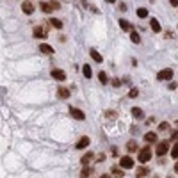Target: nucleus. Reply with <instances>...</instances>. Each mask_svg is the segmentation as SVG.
I'll use <instances>...</instances> for the list:
<instances>
[{
	"instance_id": "1",
	"label": "nucleus",
	"mask_w": 178,
	"mask_h": 178,
	"mask_svg": "<svg viewBox=\"0 0 178 178\" xmlns=\"http://www.w3.org/2000/svg\"><path fill=\"white\" fill-rule=\"evenodd\" d=\"M150 158H151V148L150 146H144L142 150H139V153H137L139 164H146Z\"/></svg>"
},
{
	"instance_id": "2",
	"label": "nucleus",
	"mask_w": 178,
	"mask_h": 178,
	"mask_svg": "<svg viewBox=\"0 0 178 178\" xmlns=\"http://www.w3.org/2000/svg\"><path fill=\"white\" fill-rule=\"evenodd\" d=\"M167 150H169V142H167V141H160V142H157L155 153H157L158 157H164V155L167 153Z\"/></svg>"
},
{
	"instance_id": "3",
	"label": "nucleus",
	"mask_w": 178,
	"mask_h": 178,
	"mask_svg": "<svg viewBox=\"0 0 178 178\" xmlns=\"http://www.w3.org/2000/svg\"><path fill=\"white\" fill-rule=\"evenodd\" d=\"M158 80H171L173 79V70L171 68H166V70H160L157 75Z\"/></svg>"
},
{
	"instance_id": "4",
	"label": "nucleus",
	"mask_w": 178,
	"mask_h": 178,
	"mask_svg": "<svg viewBox=\"0 0 178 178\" xmlns=\"http://www.w3.org/2000/svg\"><path fill=\"white\" fill-rule=\"evenodd\" d=\"M119 166L123 167V169H132L134 167V158L132 157H121V160H119Z\"/></svg>"
},
{
	"instance_id": "5",
	"label": "nucleus",
	"mask_w": 178,
	"mask_h": 178,
	"mask_svg": "<svg viewBox=\"0 0 178 178\" xmlns=\"http://www.w3.org/2000/svg\"><path fill=\"white\" fill-rule=\"evenodd\" d=\"M70 114H71V118L79 119V121H84V119H86V114H84L80 109H77V107H70Z\"/></svg>"
},
{
	"instance_id": "6",
	"label": "nucleus",
	"mask_w": 178,
	"mask_h": 178,
	"mask_svg": "<svg viewBox=\"0 0 178 178\" xmlns=\"http://www.w3.org/2000/svg\"><path fill=\"white\" fill-rule=\"evenodd\" d=\"M89 142H91V139L87 137V136H84V137H80L79 141H77V150H86L87 146H89Z\"/></svg>"
},
{
	"instance_id": "7",
	"label": "nucleus",
	"mask_w": 178,
	"mask_h": 178,
	"mask_svg": "<svg viewBox=\"0 0 178 178\" xmlns=\"http://www.w3.org/2000/svg\"><path fill=\"white\" fill-rule=\"evenodd\" d=\"M93 158H95V153H93V151H87L84 157L80 158V164H82V166H89V164L93 162Z\"/></svg>"
},
{
	"instance_id": "8",
	"label": "nucleus",
	"mask_w": 178,
	"mask_h": 178,
	"mask_svg": "<svg viewBox=\"0 0 178 178\" xmlns=\"http://www.w3.org/2000/svg\"><path fill=\"white\" fill-rule=\"evenodd\" d=\"M50 75H52L55 80H59V82L66 80V73H64L62 70H52V73H50Z\"/></svg>"
},
{
	"instance_id": "9",
	"label": "nucleus",
	"mask_w": 178,
	"mask_h": 178,
	"mask_svg": "<svg viewBox=\"0 0 178 178\" xmlns=\"http://www.w3.org/2000/svg\"><path fill=\"white\" fill-rule=\"evenodd\" d=\"M144 141L148 142V144H151V142H158V137L155 132H146L144 134Z\"/></svg>"
},
{
	"instance_id": "10",
	"label": "nucleus",
	"mask_w": 178,
	"mask_h": 178,
	"mask_svg": "<svg viewBox=\"0 0 178 178\" xmlns=\"http://www.w3.org/2000/svg\"><path fill=\"white\" fill-rule=\"evenodd\" d=\"M21 11H23L25 14H32V13H34V5H32V2H23V4H21Z\"/></svg>"
},
{
	"instance_id": "11",
	"label": "nucleus",
	"mask_w": 178,
	"mask_h": 178,
	"mask_svg": "<svg viewBox=\"0 0 178 178\" xmlns=\"http://www.w3.org/2000/svg\"><path fill=\"white\" fill-rule=\"evenodd\" d=\"M39 52L41 54H45V55H52V54H54V48H52L50 45L43 43V45H39Z\"/></svg>"
},
{
	"instance_id": "12",
	"label": "nucleus",
	"mask_w": 178,
	"mask_h": 178,
	"mask_svg": "<svg viewBox=\"0 0 178 178\" xmlns=\"http://www.w3.org/2000/svg\"><path fill=\"white\" fill-rule=\"evenodd\" d=\"M70 95H71V93H70V89H66V87H59V89H57V96H59L61 100H68Z\"/></svg>"
},
{
	"instance_id": "13",
	"label": "nucleus",
	"mask_w": 178,
	"mask_h": 178,
	"mask_svg": "<svg viewBox=\"0 0 178 178\" xmlns=\"http://www.w3.org/2000/svg\"><path fill=\"white\" fill-rule=\"evenodd\" d=\"M93 175V167H89V166H84V169L80 171V178H89Z\"/></svg>"
},
{
	"instance_id": "14",
	"label": "nucleus",
	"mask_w": 178,
	"mask_h": 178,
	"mask_svg": "<svg viewBox=\"0 0 178 178\" xmlns=\"http://www.w3.org/2000/svg\"><path fill=\"white\" fill-rule=\"evenodd\" d=\"M82 73H84L86 79H91V77H93V70H91V66H89V64H84V66H82Z\"/></svg>"
},
{
	"instance_id": "15",
	"label": "nucleus",
	"mask_w": 178,
	"mask_h": 178,
	"mask_svg": "<svg viewBox=\"0 0 178 178\" xmlns=\"http://www.w3.org/2000/svg\"><path fill=\"white\" fill-rule=\"evenodd\" d=\"M148 173H150V169H148L146 166H141V167L137 169V173H136V176H137V178H144Z\"/></svg>"
},
{
	"instance_id": "16",
	"label": "nucleus",
	"mask_w": 178,
	"mask_h": 178,
	"mask_svg": "<svg viewBox=\"0 0 178 178\" xmlns=\"http://www.w3.org/2000/svg\"><path fill=\"white\" fill-rule=\"evenodd\" d=\"M132 116L137 119H142L144 118V112H142V109H139V107H132Z\"/></svg>"
},
{
	"instance_id": "17",
	"label": "nucleus",
	"mask_w": 178,
	"mask_h": 178,
	"mask_svg": "<svg viewBox=\"0 0 178 178\" xmlns=\"http://www.w3.org/2000/svg\"><path fill=\"white\" fill-rule=\"evenodd\" d=\"M150 27L153 29V32H160V23H158L157 18H151L150 20Z\"/></svg>"
},
{
	"instance_id": "18",
	"label": "nucleus",
	"mask_w": 178,
	"mask_h": 178,
	"mask_svg": "<svg viewBox=\"0 0 178 178\" xmlns=\"http://www.w3.org/2000/svg\"><path fill=\"white\" fill-rule=\"evenodd\" d=\"M89 54H91V57L96 61V62H103V57L100 55V54L96 52V50H95V48H91V52H89Z\"/></svg>"
},
{
	"instance_id": "19",
	"label": "nucleus",
	"mask_w": 178,
	"mask_h": 178,
	"mask_svg": "<svg viewBox=\"0 0 178 178\" xmlns=\"http://www.w3.org/2000/svg\"><path fill=\"white\" fill-rule=\"evenodd\" d=\"M34 38H46V32H45L41 27H36V29H34Z\"/></svg>"
},
{
	"instance_id": "20",
	"label": "nucleus",
	"mask_w": 178,
	"mask_h": 178,
	"mask_svg": "<svg viewBox=\"0 0 178 178\" xmlns=\"http://www.w3.org/2000/svg\"><path fill=\"white\" fill-rule=\"evenodd\" d=\"M41 11H43V13H52L54 9H52L50 2H43V4H41Z\"/></svg>"
},
{
	"instance_id": "21",
	"label": "nucleus",
	"mask_w": 178,
	"mask_h": 178,
	"mask_svg": "<svg viewBox=\"0 0 178 178\" xmlns=\"http://www.w3.org/2000/svg\"><path fill=\"white\" fill-rule=\"evenodd\" d=\"M126 150L128 151H137V142L136 141H128L126 142Z\"/></svg>"
},
{
	"instance_id": "22",
	"label": "nucleus",
	"mask_w": 178,
	"mask_h": 178,
	"mask_svg": "<svg viewBox=\"0 0 178 178\" xmlns=\"http://www.w3.org/2000/svg\"><path fill=\"white\" fill-rule=\"evenodd\" d=\"M98 80L101 82V84H103V86H105V84L109 82V77H107V73H105V71H100V73H98Z\"/></svg>"
},
{
	"instance_id": "23",
	"label": "nucleus",
	"mask_w": 178,
	"mask_h": 178,
	"mask_svg": "<svg viewBox=\"0 0 178 178\" xmlns=\"http://www.w3.org/2000/svg\"><path fill=\"white\" fill-rule=\"evenodd\" d=\"M50 23H52V27H55V29H62V21L57 20V18H50Z\"/></svg>"
},
{
	"instance_id": "24",
	"label": "nucleus",
	"mask_w": 178,
	"mask_h": 178,
	"mask_svg": "<svg viewBox=\"0 0 178 178\" xmlns=\"http://www.w3.org/2000/svg\"><path fill=\"white\" fill-rule=\"evenodd\" d=\"M137 16H139V18H146V16H148V9L139 7V9H137Z\"/></svg>"
},
{
	"instance_id": "25",
	"label": "nucleus",
	"mask_w": 178,
	"mask_h": 178,
	"mask_svg": "<svg viewBox=\"0 0 178 178\" xmlns=\"http://www.w3.org/2000/svg\"><path fill=\"white\" fill-rule=\"evenodd\" d=\"M119 27H121L123 30H130V29H132V27H130V23H128L126 20H119Z\"/></svg>"
},
{
	"instance_id": "26",
	"label": "nucleus",
	"mask_w": 178,
	"mask_h": 178,
	"mask_svg": "<svg viewBox=\"0 0 178 178\" xmlns=\"http://www.w3.org/2000/svg\"><path fill=\"white\" fill-rule=\"evenodd\" d=\"M130 39H132V43H136V45L141 43V38H139L137 32H130Z\"/></svg>"
},
{
	"instance_id": "27",
	"label": "nucleus",
	"mask_w": 178,
	"mask_h": 178,
	"mask_svg": "<svg viewBox=\"0 0 178 178\" xmlns=\"http://www.w3.org/2000/svg\"><path fill=\"white\" fill-rule=\"evenodd\" d=\"M171 157H173V158H178V142L173 146V148H171Z\"/></svg>"
},
{
	"instance_id": "28",
	"label": "nucleus",
	"mask_w": 178,
	"mask_h": 178,
	"mask_svg": "<svg viewBox=\"0 0 178 178\" xmlns=\"http://www.w3.org/2000/svg\"><path fill=\"white\" fill-rule=\"evenodd\" d=\"M167 128H169V123L167 121H164V123L158 125V130H167Z\"/></svg>"
},
{
	"instance_id": "29",
	"label": "nucleus",
	"mask_w": 178,
	"mask_h": 178,
	"mask_svg": "<svg viewBox=\"0 0 178 178\" xmlns=\"http://www.w3.org/2000/svg\"><path fill=\"white\" fill-rule=\"evenodd\" d=\"M137 95H139V91L136 89V87H134V89H132V91L128 93V96H130V98H137Z\"/></svg>"
},
{
	"instance_id": "30",
	"label": "nucleus",
	"mask_w": 178,
	"mask_h": 178,
	"mask_svg": "<svg viewBox=\"0 0 178 178\" xmlns=\"http://www.w3.org/2000/svg\"><path fill=\"white\" fill-rule=\"evenodd\" d=\"M112 173H114V176H116V178L123 176V171H121V169H112Z\"/></svg>"
},
{
	"instance_id": "31",
	"label": "nucleus",
	"mask_w": 178,
	"mask_h": 178,
	"mask_svg": "<svg viewBox=\"0 0 178 178\" xmlns=\"http://www.w3.org/2000/svg\"><path fill=\"white\" fill-rule=\"evenodd\" d=\"M107 118H109V119H114V118H116V112H114V111H109V112H107Z\"/></svg>"
},
{
	"instance_id": "32",
	"label": "nucleus",
	"mask_w": 178,
	"mask_h": 178,
	"mask_svg": "<svg viewBox=\"0 0 178 178\" xmlns=\"http://www.w3.org/2000/svg\"><path fill=\"white\" fill-rule=\"evenodd\" d=\"M50 5H52V9H59V2H50Z\"/></svg>"
},
{
	"instance_id": "33",
	"label": "nucleus",
	"mask_w": 178,
	"mask_h": 178,
	"mask_svg": "<svg viewBox=\"0 0 178 178\" xmlns=\"http://www.w3.org/2000/svg\"><path fill=\"white\" fill-rule=\"evenodd\" d=\"M169 4H171V5H175V7H178V0H169Z\"/></svg>"
},
{
	"instance_id": "34",
	"label": "nucleus",
	"mask_w": 178,
	"mask_h": 178,
	"mask_svg": "<svg viewBox=\"0 0 178 178\" xmlns=\"http://www.w3.org/2000/svg\"><path fill=\"white\" fill-rule=\"evenodd\" d=\"M169 89H176V82H171L169 84Z\"/></svg>"
},
{
	"instance_id": "35",
	"label": "nucleus",
	"mask_w": 178,
	"mask_h": 178,
	"mask_svg": "<svg viewBox=\"0 0 178 178\" xmlns=\"http://www.w3.org/2000/svg\"><path fill=\"white\" fill-rule=\"evenodd\" d=\"M103 158H105V155L101 153V155H98V160H96V162H103Z\"/></svg>"
},
{
	"instance_id": "36",
	"label": "nucleus",
	"mask_w": 178,
	"mask_h": 178,
	"mask_svg": "<svg viewBox=\"0 0 178 178\" xmlns=\"http://www.w3.org/2000/svg\"><path fill=\"white\" fill-rule=\"evenodd\" d=\"M175 173L178 175V160H176V164H175Z\"/></svg>"
},
{
	"instance_id": "37",
	"label": "nucleus",
	"mask_w": 178,
	"mask_h": 178,
	"mask_svg": "<svg viewBox=\"0 0 178 178\" xmlns=\"http://www.w3.org/2000/svg\"><path fill=\"white\" fill-rule=\"evenodd\" d=\"M100 178H111V175H101Z\"/></svg>"
},
{
	"instance_id": "38",
	"label": "nucleus",
	"mask_w": 178,
	"mask_h": 178,
	"mask_svg": "<svg viewBox=\"0 0 178 178\" xmlns=\"http://www.w3.org/2000/svg\"><path fill=\"white\" fill-rule=\"evenodd\" d=\"M105 2H109V4H114V2H116V0H105Z\"/></svg>"
},
{
	"instance_id": "39",
	"label": "nucleus",
	"mask_w": 178,
	"mask_h": 178,
	"mask_svg": "<svg viewBox=\"0 0 178 178\" xmlns=\"http://www.w3.org/2000/svg\"><path fill=\"white\" fill-rule=\"evenodd\" d=\"M176 126H178V121H176Z\"/></svg>"
}]
</instances>
